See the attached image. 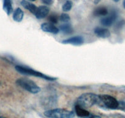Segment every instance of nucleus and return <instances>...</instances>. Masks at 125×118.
Instances as JSON below:
<instances>
[{"instance_id": "nucleus-1", "label": "nucleus", "mask_w": 125, "mask_h": 118, "mask_svg": "<svg viewBox=\"0 0 125 118\" xmlns=\"http://www.w3.org/2000/svg\"><path fill=\"white\" fill-rule=\"evenodd\" d=\"M100 96L93 93H85L82 94L77 99L76 105L83 108H88L94 105L99 104Z\"/></svg>"}, {"instance_id": "nucleus-2", "label": "nucleus", "mask_w": 125, "mask_h": 118, "mask_svg": "<svg viewBox=\"0 0 125 118\" xmlns=\"http://www.w3.org/2000/svg\"><path fill=\"white\" fill-rule=\"evenodd\" d=\"M16 83L18 85L30 93L37 94L41 91V88L33 81L28 78H19L16 81Z\"/></svg>"}, {"instance_id": "nucleus-3", "label": "nucleus", "mask_w": 125, "mask_h": 118, "mask_svg": "<svg viewBox=\"0 0 125 118\" xmlns=\"http://www.w3.org/2000/svg\"><path fill=\"white\" fill-rule=\"evenodd\" d=\"M44 115L50 118H73L75 114L74 112L65 109L56 108L44 112Z\"/></svg>"}, {"instance_id": "nucleus-4", "label": "nucleus", "mask_w": 125, "mask_h": 118, "mask_svg": "<svg viewBox=\"0 0 125 118\" xmlns=\"http://www.w3.org/2000/svg\"><path fill=\"white\" fill-rule=\"evenodd\" d=\"M15 68L19 73L23 74L33 76L42 78V79L48 81H55L56 79V78H52V77L49 76L45 75V74H43V73H41V72L37 71L31 69V68H26V67H23V66L17 65L15 66Z\"/></svg>"}, {"instance_id": "nucleus-5", "label": "nucleus", "mask_w": 125, "mask_h": 118, "mask_svg": "<svg viewBox=\"0 0 125 118\" xmlns=\"http://www.w3.org/2000/svg\"><path fill=\"white\" fill-rule=\"evenodd\" d=\"M99 96H100V100L98 104L99 106L111 109L118 108L119 102H118L115 98L109 95H102Z\"/></svg>"}, {"instance_id": "nucleus-6", "label": "nucleus", "mask_w": 125, "mask_h": 118, "mask_svg": "<svg viewBox=\"0 0 125 118\" xmlns=\"http://www.w3.org/2000/svg\"><path fill=\"white\" fill-rule=\"evenodd\" d=\"M75 113L79 117L82 118H101L100 117L96 115L90 114L89 111H88L86 109L80 106L76 105L75 106Z\"/></svg>"}, {"instance_id": "nucleus-7", "label": "nucleus", "mask_w": 125, "mask_h": 118, "mask_svg": "<svg viewBox=\"0 0 125 118\" xmlns=\"http://www.w3.org/2000/svg\"><path fill=\"white\" fill-rule=\"evenodd\" d=\"M84 39L83 37L80 36H77L71 37L68 39H64L62 41V43L65 44H73V45L75 46H79L81 45L83 43Z\"/></svg>"}, {"instance_id": "nucleus-8", "label": "nucleus", "mask_w": 125, "mask_h": 118, "mask_svg": "<svg viewBox=\"0 0 125 118\" xmlns=\"http://www.w3.org/2000/svg\"><path fill=\"white\" fill-rule=\"evenodd\" d=\"M42 30L47 33H52V34H57L59 32V29L55 26L53 24L50 23H44L41 24Z\"/></svg>"}, {"instance_id": "nucleus-9", "label": "nucleus", "mask_w": 125, "mask_h": 118, "mask_svg": "<svg viewBox=\"0 0 125 118\" xmlns=\"http://www.w3.org/2000/svg\"><path fill=\"white\" fill-rule=\"evenodd\" d=\"M116 19V14L115 12H113L110 15L103 18L101 20V23L105 26H110L112 25Z\"/></svg>"}, {"instance_id": "nucleus-10", "label": "nucleus", "mask_w": 125, "mask_h": 118, "mask_svg": "<svg viewBox=\"0 0 125 118\" xmlns=\"http://www.w3.org/2000/svg\"><path fill=\"white\" fill-rule=\"evenodd\" d=\"M49 12V9L45 6H41L38 8L35 15L37 19H41L45 17Z\"/></svg>"}, {"instance_id": "nucleus-11", "label": "nucleus", "mask_w": 125, "mask_h": 118, "mask_svg": "<svg viewBox=\"0 0 125 118\" xmlns=\"http://www.w3.org/2000/svg\"><path fill=\"white\" fill-rule=\"evenodd\" d=\"M94 33L97 36L102 38H109L110 36V33L107 29L101 27H97L94 29Z\"/></svg>"}, {"instance_id": "nucleus-12", "label": "nucleus", "mask_w": 125, "mask_h": 118, "mask_svg": "<svg viewBox=\"0 0 125 118\" xmlns=\"http://www.w3.org/2000/svg\"><path fill=\"white\" fill-rule=\"evenodd\" d=\"M21 4L22 5V6L23 8H25V9L28 10L31 13L35 15L37 9H38V8L34 4L27 1L26 0H22L21 1Z\"/></svg>"}, {"instance_id": "nucleus-13", "label": "nucleus", "mask_w": 125, "mask_h": 118, "mask_svg": "<svg viewBox=\"0 0 125 118\" xmlns=\"http://www.w3.org/2000/svg\"><path fill=\"white\" fill-rule=\"evenodd\" d=\"M23 11L20 8H17L15 10V11L14 12V14H13V19H14L15 22H21V20H23Z\"/></svg>"}, {"instance_id": "nucleus-14", "label": "nucleus", "mask_w": 125, "mask_h": 118, "mask_svg": "<svg viewBox=\"0 0 125 118\" xmlns=\"http://www.w3.org/2000/svg\"><path fill=\"white\" fill-rule=\"evenodd\" d=\"M3 9L8 15L12 12L13 8L11 0H3Z\"/></svg>"}, {"instance_id": "nucleus-15", "label": "nucleus", "mask_w": 125, "mask_h": 118, "mask_svg": "<svg viewBox=\"0 0 125 118\" xmlns=\"http://www.w3.org/2000/svg\"><path fill=\"white\" fill-rule=\"evenodd\" d=\"M108 14V11L106 8L104 6L99 7L94 11L93 14L95 16H105Z\"/></svg>"}, {"instance_id": "nucleus-16", "label": "nucleus", "mask_w": 125, "mask_h": 118, "mask_svg": "<svg viewBox=\"0 0 125 118\" xmlns=\"http://www.w3.org/2000/svg\"><path fill=\"white\" fill-rule=\"evenodd\" d=\"M60 30L62 32H63L65 34H71L73 33V29L71 25L69 24H65L61 25L60 27Z\"/></svg>"}, {"instance_id": "nucleus-17", "label": "nucleus", "mask_w": 125, "mask_h": 118, "mask_svg": "<svg viewBox=\"0 0 125 118\" xmlns=\"http://www.w3.org/2000/svg\"><path fill=\"white\" fill-rule=\"evenodd\" d=\"M72 7H73V2L68 0L62 6V10L64 12H68L71 9Z\"/></svg>"}, {"instance_id": "nucleus-18", "label": "nucleus", "mask_w": 125, "mask_h": 118, "mask_svg": "<svg viewBox=\"0 0 125 118\" xmlns=\"http://www.w3.org/2000/svg\"><path fill=\"white\" fill-rule=\"evenodd\" d=\"M60 19L61 22L64 23H68L70 21V17L67 14H62L60 17Z\"/></svg>"}, {"instance_id": "nucleus-19", "label": "nucleus", "mask_w": 125, "mask_h": 118, "mask_svg": "<svg viewBox=\"0 0 125 118\" xmlns=\"http://www.w3.org/2000/svg\"><path fill=\"white\" fill-rule=\"evenodd\" d=\"M49 20L51 22V24H55L58 22V17L56 14H52L49 17Z\"/></svg>"}, {"instance_id": "nucleus-20", "label": "nucleus", "mask_w": 125, "mask_h": 118, "mask_svg": "<svg viewBox=\"0 0 125 118\" xmlns=\"http://www.w3.org/2000/svg\"><path fill=\"white\" fill-rule=\"evenodd\" d=\"M42 2L47 5H51L53 3V0H42Z\"/></svg>"}, {"instance_id": "nucleus-21", "label": "nucleus", "mask_w": 125, "mask_h": 118, "mask_svg": "<svg viewBox=\"0 0 125 118\" xmlns=\"http://www.w3.org/2000/svg\"><path fill=\"white\" fill-rule=\"evenodd\" d=\"M100 1H101V0H94V4H98Z\"/></svg>"}, {"instance_id": "nucleus-22", "label": "nucleus", "mask_w": 125, "mask_h": 118, "mask_svg": "<svg viewBox=\"0 0 125 118\" xmlns=\"http://www.w3.org/2000/svg\"><path fill=\"white\" fill-rule=\"evenodd\" d=\"M123 7L125 8V0H124V1H123Z\"/></svg>"}, {"instance_id": "nucleus-23", "label": "nucleus", "mask_w": 125, "mask_h": 118, "mask_svg": "<svg viewBox=\"0 0 125 118\" xmlns=\"http://www.w3.org/2000/svg\"><path fill=\"white\" fill-rule=\"evenodd\" d=\"M113 1H115V2H118V1H119L120 0H113Z\"/></svg>"}, {"instance_id": "nucleus-24", "label": "nucleus", "mask_w": 125, "mask_h": 118, "mask_svg": "<svg viewBox=\"0 0 125 118\" xmlns=\"http://www.w3.org/2000/svg\"><path fill=\"white\" fill-rule=\"evenodd\" d=\"M0 118H6L5 117H3V116H0Z\"/></svg>"}, {"instance_id": "nucleus-25", "label": "nucleus", "mask_w": 125, "mask_h": 118, "mask_svg": "<svg viewBox=\"0 0 125 118\" xmlns=\"http://www.w3.org/2000/svg\"><path fill=\"white\" fill-rule=\"evenodd\" d=\"M30 1H36V0H30Z\"/></svg>"}]
</instances>
